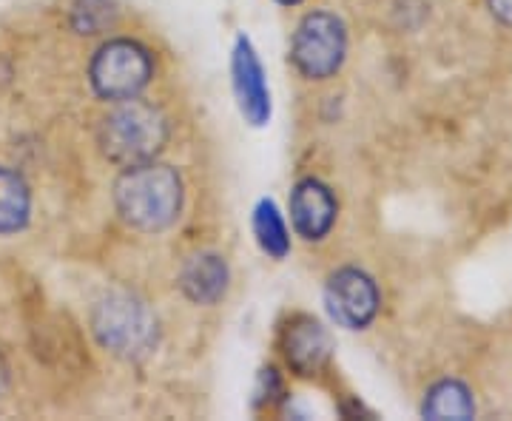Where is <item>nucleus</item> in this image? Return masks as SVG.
<instances>
[{"label":"nucleus","mask_w":512,"mask_h":421,"mask_svg":"<svg viewBox=\"0 0 512 421\" xmlns=\"http://www.w3.org/2000/svg\"><path fill=\"white\" fill-rule=\"evenodd\" d=\"M114 205L128 228L157 234L180 217L183 180L171 165L157 160L131 165L114 183Z\"/></svg>","instance_id":"obj_1"},{"label":"nucleus","mask_w":512,"mask_h":421,"mask_svg":"<svg viewBox=\"0 0 512 421\" xmlns=\"http://www.w3.org/2000/svg\"><path fill=\"white\" fill-rule=\"evenodd\" d=\"M97 143L106 160L120 168L151 163L168 143V120L154 103L131 97L111 103L109 114L97 126Z\"/></svg>","instance_id":"obj_2"},{"label":"nucleus","mask_w":512,"mask_h":421,"mask_svg":"<svg viewBox=\"0 0 512 421\" xmlns=\"http://www.w3.org/2000/svg\"><path fill=\"white\" fill-rule=\"evenodd\" d=\"M92 330L100 348L120 359H143L157 345L154 313L128 293H109L94 305Z\"/></svg>","instance_id":"obj_3"},{"label":"nucleus","mask_w":512,"mask_h":421,"mask_svg":"<svg viewBox=\"0 0 512 421\" xmlns=\"http://www.w3.org/2000/svg\"><path fill=\"white\" fill-rule=\"evenodd\" d=\"M154 77V60L143 43L131 37H114L92 57L89 83L100 100L120 103L146 92Z\"/></svg>","instance_id":"obj_4"},{"label":"nucleus","mask_w":512,"mask_h":421,"mask_svg":"<svg viewBox=\"0 0 512 421\" xmlns=\"http://www.w3.org/2000/svg\"><path fill=\"white\" fill-rule=\"evenodd\" d=\"M348 57V29L333 12H308L291 40V63L305 80H328Z\"/></svg>","instance_id":"obj_5"},{"label":"nucleus","mask_w":512,"mask_h":421,"mask_svg":"<svg viewBox=\"0 0 512 421\" xmlns=\"http://www.w3.org/2000/svg\"><path fill=\"white\" fill-rule=\"evenodd\" d=\"M379 288L359 268H339L325 282V308L339 328L365 330L379 313Z\"/></svg>","instance_id":"obj_6"},{"label":"nucleus","mask_w":512,"mask_h":421,"mask_svg":"<svg viewBox=\"0 0 512 421\" xmlns=\"http://www.w3.org/2000/svg\"><path fill=\"white\" fill-rule=\"evenodd\" d=\"M231 83L234 97L248 126L262 129L271 120V89L265 80V69L259 63L254 43L245 35L237 37L234 52H231Z\"/></svg>","instance_id":"obj_7"},{"label":"nucleus","mask_w":512,"mask_h":421,"mask_svg":"<svg viewBox=\"0 0 512 421\" xmlns=\"http://www.w3.org/2000/svg\"><path fill=\"white\" fill-rule=\"evenodd\" d=\"M288 205H291L293 231L308 242H322L328 237L333 222H336V214H339L333 191L322 180H313V177H305L293 185Z\"/></svg>","instance_id":"obj_8"},{"label":"nucleus","mask_w":512,"mask_h":421,"mask_svg":"<svg viewBox=\"0 0 512 421\" xmlns=\"http://www.w3.org/2000/svg\"><path fill=\"white\" fill-rule=\"evenodd\" d=\"M333 353L330 330L311 316H296L285 330V359L299 376H313L328 365Z\"/></svg>","instance_id":"obj_9"},{"label":"nucleus","mask_w":512,"mask_h":421,"mask_svg":"<svg viewBox=\"0 0 512 421\" xmlns=\"http://www.w3.org/2000/svg\"><path fill=\"white\" fill-rule=\"evenodd\" d=\"M228 265L220 254H200L188 259L180 274V288L183 293L197 302V305H217L225 291H228Z\"/></svg>","instance_id":"obj_10"},{"label":"nucleus","mask_w":512,"mask_h":421,"mask_svg":"<svg viewBox=\"0 0 512 421\" xmlns=\"http://www.w3.org/2000/svg\"><path fill=\"white\" fill-rule=\"evenodd\" d=\"M32 220V191L18 171L0 165V234H18Z\"/></svg>","instance_id":"obj_11"},{"label":"nucleus","mask_w":512,"mask_h":421,"mask_svg":"<svg viewBox=\"0 0 512 421\" xmlns=\"http://www.w3.org/2000/svg\"><path fill=\"white\" fill-rule=\"evenodd\" d=\"M421 416L424 419H473L476 416L473 390L458 379H441L427 390Z\"/></svg>","instance_id":"obj_12"},{"label":"nucleus","mask_w":512,"mask_h":421,"mask_svg":"<svg viewBox=\"0 0 512 421\" xmlns=\"http://www.w3.org/2000/svg\"><path fill=\"white\" fill-rule=\"evenodd\" d=\"M254 237L262 254L271 259H285L291 251V231L285 225V217L279 214L274 200H259L254 208Z\"/></svg>","instance_id":"obj_13"},{"label":"nucleus","mask_w":512,"mask_h":421,"mask_svg":"<svg viewBox=\"0 0 512 421\" xmlns=\"http://www.w3.org/2000/svg\"><path fill=\"white\" fill-rule=\"evenodd\" d=\"M72 20L80 35H97L114 20V9L109 0H77Z\"/></svg>","instance_id":"obj_14"},{"label":"nucleus","mask_w":512,"mask_h":421,"mask_svg":"<svg viewBox=\"0 0 512 421\" xmlns=\"http://www.w3.org/2000/svg\"><path fill=\"white\" fill-rule=\"evenodd\" d=\"M487 6H490V12H493L501 23L512 26V0H487Z\"/></svg>","instance_id":"obj_15"},{"label":"nucleus","mask_w":512,"mask_h":421,"mask_svg":"<svg viewBox=\"0 0 512 421\" xmlns=\"http://www.w3.org/2000/svg\"><path fill=\"white\" fill-rule=\"evenodd\" d=\"M6 385H9V367H6L3 356H0V393L6 390Z\"/></svg>","instance_id":"obj_16"},{"label":"nucleus","mask_w":512,"mask_h":421,"mask_svg":"<svg viewBox=\"0 0 512 421\" xmlns=\"http://www.w3.org/2000/svg\"><path fill=\"white\" fill-rule=\"evenodd\" d=\"M276 3H282V6H296V3H302V0H276Z\"/></svg>","instance_id":"obj_17"}]
</instances>
